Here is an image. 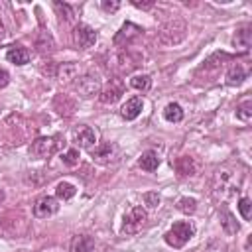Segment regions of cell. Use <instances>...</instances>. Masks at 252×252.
Returning <instances> with one entry per match:
<instances>
[{"mask_svg": "<svg viewBox=\"0 0 252 252\" xmlns=\"http://www.w3.org/2000/svg\"><path fill=\"white\" fill-rule=\"evenodd\" d=\"M240 185H242V173L236 171V169H219L215 173V181H213V193L217 197H230L234 195L236 191H240Z\"/></svg>", "mask_w": 252, "mask_h": 252, "instance_id": "6da1fadb", "label": "cell"}, {"mask_svg": "<svg viewBox=\"0 0 252 252\" xmlns=\"http://www.w3.org/2000/svg\"><path fill=\"white\" fill-rule=\"evenodd\" d=\"M193 234H195V226H193L189 220H177V222H173V226L163 234V240H165L169 246H173V248H183V246L191 240Z\"/></svg>", "mask_w": 252, "mask_h": 252, "instance_id": "7a4b0ae2", "label": "cell"}, {"mask_svg": "<svg viewBox=\"0 0 252 252\" xmlns=\"http://www.w3.org/2000/svg\"><path fill=\"white\" fill-rule=\"evenodd\" d=\"M59 146H61V136H41V138L32 142L30 154L33 158L45 159V158H51L59 150Z\"/></svg>", "mask_w": 252, "mask_h": 252, "instance_id": "3957f363", "label": "cell"}, {"mask_svg": "<svg viewBox=\"0 0 252 252\" xmlns=\"http://www.w3.org/2000/svg\"><path fill=\"white\" fill-rule=\"evenodd\" d=\"M148 222V213L144 207H132L122 220V232L126 234H136L138 230H142Z\"/></svg>", "mask_w": 252, "mask_h": 252, "instance_id": "277c9868", "label": "cell"}, {"mask_svg": "<svg viewBox=\"0 0 252 252\" xmlns=\"http://www.w3.org/2000/svg\"><path fill=\"white\" fill-rule=\"evenodd\" d=\"M59 211V205H57V199L55 197H39L35 203H33V217L35 219H49L53 217L55 213Z\"/></svg>", "mask_w": 252, "mask_h": 252, "instance_id": "5b68a950", "label": "cell"}, {"mask_svg": "<svg viewBox=\"0 0 252 252\" xmlns=\"http://www.w3.org/2000/svg\"><path fill=\"white\" fill-rule=\"evenodd\" d=\"M122 93H124L122 81L120 79H110V83L98 93V100L104 102V104H112L122 96Z\"/></svg>", "mask_w": 252, "mask_h": 252, "instance_id": "8992f818", "label": "cell"}, {"mask_svg": "<svg viewBox=\"0 0 252 252\" xmlns=\"http://www.w3.org/2000/svg\"><path fill=\"white\" fill-rule=\"evenodd\" d=\"M96 41V32L89 26H77L75 28V43L81 47V49H89L93 47Z\"/></svg>", "mask_w": 252, "mask_h": 252, "instance_id": "52a82bcc", "label": "cell"}, {"mask_svg": "<svg viewBox=\"0 0 252 252\" xmlns=\"http://www.w3.org/2000/svg\"><path fill=\"white\" fill-rule=\"evenodd\" d=\"M75 144L79 148H87L91 150L94 144H96V132L91 128V126H81L75 130Z\"/></svg>", "mask_w": 252, "mask_h": 252, "instance_id": "ba28073f", "label": "cell"}, {"mask_svg": "<svg viewBox=\"0 0 252 252\" xmlns=\"http://www.w3.org/2000/svg\"><path fill=\"white\" fill-rule=\"evenodd\" d=\"M114 156H116V146L110 144V142L100 144L94 150H91V158L94 161H98V163H110L114 159Z\"/></svg>", "mask_w": 252, "mask_h": 252, "instance_id": "9c48e42d", "label": "cell"}, {"mask_svg": "<svg viewBox=\"0 0 252 252\" xmlns=\"http://www.w3.org/2000/svg\"><path fill=\"white\" fill-rule=\"evenodd\" d=\"M140 33H142V28H138V26L132 24V22H126V24L120 28V32L114 35V43H116V45H120V43H130V41L136 39Z\"/></svg>", "mask_w": 252, "mask_h": 252, "instance_id": "30bf717a", "label": "cell"}, {"mask_svg": "<svg viewBox=\"0 0 252 252\" xmlns=\"http://www.w3.org/2000/svg\"><path fill=\"white\" fill-rule=\"evenodd\" d=\"M142 106H144V100H142L140 96H132V98H128L126 104L120 108V114H122L124 120H134V118L140 116Z\"/></svg>", "mask_w": 252, "mask_h": 252, "instance_id": "8fae6325", "label": "cell"}, {"mask_svg": "<svg viewBox=\"0 0 252 252\" xmlns=\"http://www.w3.org/2000/svg\"><path fill=\"white\" fill-rule=\"evenodd\" d=\"M93 250H94V240L93 236H87V234L73 236L69 244V252H93Z\"/></svg>", "mask_w": 252, "mask_h": 252, "instance_id": "7c38bea8", "label": "cell"}, {"mask_svg": "<svg viewBox=\"0 0 252 252\" xmlns=\"http://www.w3.org/2000/svg\"><path fill=\"white\" fill-rule=\"evenodd\" d=\"M232 45L240 51H248L250 45H252V30L250 28H240L232 37Z\"/></svg>", "mask_w": 252, "mask_h": 252, "instance_id": "4fadbf2b", "label": "cell"}, {"mask_svg": "<svg viewBox=\"0 0 252 252\" xmlns=\"http://www.w3.org/2000/svg\"><path fill=\"white\" fill-rule=\"evenodd\" d=\"M175 169L179 175H195L197 173V163L189 156H181L175 159Z\"/></svg>", "mask_w": 252, "mask_h": 252, "instance_id": "5bb4252c", "label": "cell"}, {"mask_svg": "<svg viewBox=\"0 0 252 252\" xmlns=\"http://www.w3.org/2000/svg\"><path fill=\"white\" fill-rule=\"evenodd\" d=\"M6 59L14 65H26L30 61V51L26 47H10L6 53Z\"/></svg>", "mask_w": 252, "mask_h": 252, "instance_id": "9a60e30c", "label": "cell"}, {"mask_svg": "<svg viewBox=\"0 0 252 252\" xmlns=\"http://www.w3.org/2000/svg\"><path fill=\"white\" fill-rule=\"evenodd\" d=\"M138 163H140V167L146 169V171H156L158 165H159V156H158L154 150H148V152H144V154L140 156Z\"/></svg>", "mask_w": 252, "mask_h": 252, "instance_id": "2e32d148", "label": "cell"}, {"mask_svg": "<svg viewBox=\"0 0 252 252\" xmlns=\"http://www.w3.org/2000/svg\"><path fill=\"white\" fill-rule=\"evenodd\" d=\"M220 224H222V228H224L226 234H236L238 228H240L238 222H236V219H234V215L230 211H226V209H222V213H220Z\"/></svg>", "mask_w": 252, "mask_h": 252, "instance_id": "e0dca14e", "label": "cell"}, {"mask_svg": "<svg viewBox=\"0 0 252 252\" xmlns=\"http://www.w3.org/2000/svg\"><path fill=\"white\" fill-rule=\"evenodd\" d=\"M246 79V71L242 65H232L228 71H226V85H240L242 81Z\"/></svg>", "mask_w": 252, "mask_h": 252, "instance_id": "ac0fdd59", "label": "cell"}, {"mask_svg": "<svg viewBox=\"0 0 252 252\" xmlns=\"http://www.w3.org/2000/svg\"><path fill=\"white\" fill-rule=\"evenodd\" d=\"M163 118H165L167 122H181V120H183V108H181V104L169 102V104L163 108Z\"/></svg>", "mask_w": 252, "mask_h": 252, "instance_id": "d6986e66", "label": "cell"}, {"mask_svg": "<svg viewBox=\"0 0 252 252\" xmlns=\"http://www.w3.org/2000/svg\"><path fill=\"white\" fill-rule=\"evenodd\" d=\"M75 193H77V187L73 183H67V181H61L55 187V197L63 199V201H69L71 197H75Z\"/></svg>", "mask_w": 252, "mask_h": 252, "instance_id": "ffe728a7", "label": "cell"}, {"mask_svg": "<svg viewBox=\"0 0 252 252\" xmlns=\"http://www.w3.org/2000/svg\"><path fill=\"white\" fill-rule=\"evenodd\" d=\"M130 87L136 89V91L146 93V91H150V87H152V79H150V75H134V77L130 79Z\"/></svg>", "mask_w": 252, "mask_h": 252, "instance_id": "44dd1931", "label": "cell"}, {"mask_svg": "<svg viewBox=\"0 0 252 252\" xmlns=\"http://www.w3.org/2000/svg\"><path fill=\"white\" fill-rule=\"evenodd\" d=\"M236 118L242 122H250L252 120V100H244L236 106Z\"/></svg>", "mask_w": 252, "mask_h": 252, "instance_id": "7402d4cb", "label": "cell"}, {"mask_svg": "<svg viewBox=\"0 0 252 252\" xmlns=\"http://www.w3.org/2000/svg\"><path fill=\"white\" fill-rule=\"evenodd\" d=\"M177 211H181L183 215H193L197 211V201L193 197H181L177 201Z\"/></svg>", "mask_w": 252, "mask_h": 252, "instance_id": "603a6c76", "label": "cell"}, {"mask_svg": "<svg viewBox=\"0 0 252 252\" xmlns=\"http://www.w3.org/2000/svg\"><path fill=\"white\" fill-rule=\"evenodd\" d=\"M61 159H63V163H65V165H69V167L79 165V159H81L79 150H77V148H69V150H67V152L61 156Z\"/></svg>", "mask_w": 252, "mask_h": 252, "instance_id": "cb8c5ba5", "label": "cell"}, {"mask_svg": "<svg viewBox=\"0 0 252 252\" xmlns=\"http://www.w3.org/2000/svg\"><path fill=\"white\" fill-rule=\"evenodd\" d=\"M238 213L242 215L244 220H250L252 219V201L248 197H240L238 199Z\"/></svg>", "mask_w": 252, "mask_h": 252, "instance_id": "d4e9b609", "label": "cell"}, {"mask_svg": "<svg viewBox=\"0 0 252 252\" xmlns=\"http://www.w3.org/2000/svg\"><path fill=\"white\" fill-rule=\"evenodd\" d=\"M144 201H146V205H148L150 209H156V207L159 205V197H158V193H146V195H144Z\"/></svg>", "mask_w": 252, "mask_h": 252, "instance_id": "484cf974", "label": "cell"}, {"mask_svg": "<svg viewBox=\"0 0 252 252\" xmlns=\"http://www.w3.org/2000/svg\"><path fill=\"white\" fill-rule=\"evenodd\" d=\"M100 6H102L104 12H116V10L120 8V2H118V0H112V2H110V0H102Z\"/></svg>", "mask_w": 252, "mask_h": 252, "instance_id": "4316f807", "label": "cell"}, {"mask_svg": "<svg viewBox=\"0 0 252 252\" xmlns=\"http://www.w3.org/2000/svg\"><path fill=\"white\" fill-rule=\"evenodd\" d=\"M8 83H10V75L4 69H0V89H4Z\"/></svg>", "mask_w": 252, "mask_h": 252, "instance_id": "83f0119b", "label": "cell"}, {"mask_svg": "<svg viewBox=\"0 0 252 252\" xmlns=\"http://www.w3.org/2000/svg\"><path fill=\"white\" fill-rule=\"evenodd\" d=\"M132 4L136 6V8H144V10H148V8H152L154 6V2L150 0V2H140V0H132Z\"/></svg>", "mask_w": 252, "mask_h": 252, "instance_id": "f1b7e54d", "label": "cell"}, {"mask_svg": "<svg viewBox=\"0 0 252 252\" xmlns=\"http://www.w3.org/2000/svg\"><path fill=\"white\" fill-rule=\"evenodd\" d=\"M4 199H6V193H4V189H2V187H0V203H2V201H4Z\"/></svg>", "mask_w": 252, "mask_h": 252, "instance_id": "f546056e", "label": "cell"}]
</instances>
